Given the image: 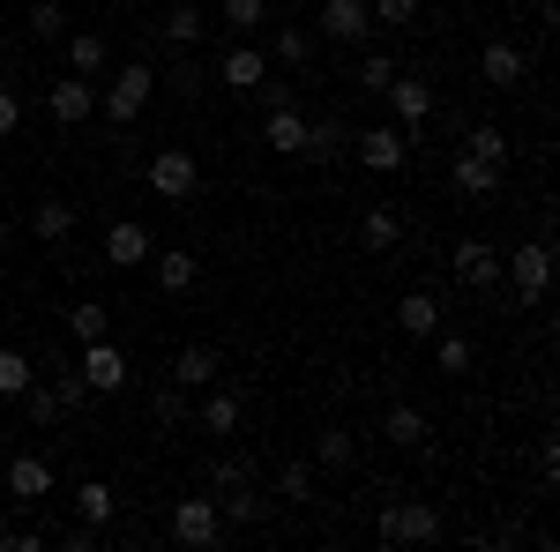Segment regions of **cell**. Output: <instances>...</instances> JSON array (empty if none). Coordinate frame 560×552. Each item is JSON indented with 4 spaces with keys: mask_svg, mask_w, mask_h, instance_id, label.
<instances>
[{
    "mask_svg": "<svg viewBox=\"0 0 560 552\" xmlns=\"http://www.w3.org/2000/svg\"><path fill=\"white\" fill-rule=\"evenodd\" d=\"M150 97H158V68H150V60H120V68H105V120H113V128H128Z\"/></svg>",
    "mask_w": 560,
    "mask_h": 552,
    "instance_id": "obj_1",
    "label": "cell"
},
{
    "mask_svg": "<svg viewBox=\"0 0 560 552\" xmlns=\"http://www.w3.org/2000/svg\"><path fill=\"white\" fill-rule=\"evenodd\" d=\"M441 530H448V522H441L433 501H388L382 522H374L382 545H441Z\"/></svg>",
    "mask_w": 560,
    "mask_h": 552,
    "instance_id": "obj_2",
    "label": "cell"
},
{
    "mask_svg": "<svg viewBox=\"0 0 560 552\" xmlns=\"http://www.w3.org/2000/svg\"><path fill=\"white\" fill-rule=\"evenodd\" d=\"M501 277L516 284L523 306H538V298H546V277H553V239L538 232V239H523L516 255H501Z\"/></svg>",
    "mask_w": 560,
    "mask_h": 552,
    "instance_id": "obj_3",
    "label": "cell"
},
{
    "mask_svg": "<svg viewBox=\"0 0 560 552\" xmlns=\"http://www.w3.org/2000/svg\"><path fill=\"white\" fill-rule=\"evenodd\" d=\"M142 179H150V195H158V202H187V195L202 187V165H195L187 150H158V157L142 165Z\"/></svg>",
    "mask_w": 560,
    "mask_h": 552,
    "instance_id": "obj_4",
    "label": "cell"
},
{
    "mask_svg": "<svg viewBox=\"0 0 560 552\" xmlns=\"http://www.w3.org/2000/svg\"><path fill=\"white\" fill-rule=\"evenodd\" d=\"M217 538H224V515H217L210 493H195V501H179V508H173V545L202 552V545H217Z\"/></svg>",
    "mask_w": 560,
    "mask_h": 552,
    "instance_id": "obj_5",
    "label": "cell"
},
{
    "mask_svg": "<svg viewBox=\"0 0 560 552\" xmlns=\"http://www.w3.org/2000/svg\"><path fill=\"white\" fill-rule=\"evenodd\" d=\"M75 351H83V359H75V374H83L97 396H120V388H128V359H120V343H113V337L75 343Z\"/></svg>",
    "mask_w": 560,
    "mask_h": 552,
    "instance_id": "obj_6",
    "label": "cell"
},
{
    "mask_svg": "<svg viewBox=\"0 0 560 552\" xmlns=\"http://www.w3.org/2000/svg\"><path fill=\"white\" fill-rule=\"evenodd\" d=\"M45 105H52L60 128H83L90 113H97V83H90V75H60V83L45 90Z\"/></svg>",
    "mask_w": 560,
    "mask_h": 552,
    "instance_id": "obj_7",
    "label": "cell"
},
{
    "mask_svg": "<svg viewBox=\"0 0 560 552\" xmlns=\"http://www.w3.org/2000/svg\"><path fill=\"white\" fill-rule=\"evenodd\" d=\"M150 255H158V239H150V224H135V216H120V224L105 232V269H142Z\"/></svg>",
    "mask_w": 560,
    "mask_h": 552,
    "instance_id": "obj_8",
    "label": "cell"
},
{
    "mask_svg": "<svg viewBox=\"0 0 560 552\" xmlns=\"http://www.w3.org/2000/svg\"><path fill=\"white\" fill-rule=\"evenodd\" d=\"M448 269H456V284H471V292H493V284H501V255H493L486 239H456Z\"/></svg>",
    "mask_w": 560,
    "mask_h": 552,
    "instance_id": "obj_9",
    "label": "cell"
},
{
    "mask_svg": "<svg viewBox=\"0 0 560 552\" xmlns=\"http://www.w3.org/2000/svg\"><path fill=\"white\" fill-rule=\"evenodd\" d=\"M195 419H202V433H210V441H232V433H240V419H247V403H240V388H217L210 381Z\"/></svg>",
    "mask_w": 560,
    "mask_h": 552,
    "instance_id": "obj_10",
    "label": "cell"
},
{
    "mask_svg": "<svg viewBox=\"0 0 560 552\" xmlns=\"http://www.w3.org/2000/svg\"><path fill=\"white\" fill-rule=\"evenodd\" d=\"M351 142H359V165L366 172H404V157H411V134H396V128H366Z\"/></svg>",
    "mask_w": 560,
    "mask_h": 552,
    "instance_id": "obj_11",
    "label": "cell"
},
{
    "mask_svg": "<svg viewBox=\"0 0 560 552\" xmlns=\"http://www.w3.org/2000/svg\"><path fill=\"white\" fill-rule=\"evenodd\" d=\"M366 31H374L366 0H322V38H329V45H359Z\"/></svg>",
    "mask_w": 560,
    "mask_h": 552,
    "instance_id": "obj_12",
    "label": "cell"
},
{
    "mask_svg": "<svg viewBox=\"0 0 560 552\" xmlns=\"http://www.w3.org/2000/svg\"><path fill=\"white\" fill-rule=\"evenodd\" d=\"M0 493H8V501H45V493H52V463H45V456H15V463L0 470Z\"/></svg>",
    "mask_w": 560,
    "mask_h": 552,
    "instance_id": "obj_13",
    "label": "cell"
},
{
    "mask_svg": "<svg viewBox=\"0 0 560 552\" xmlns=\"http://www.w3.org/2000/svg\"><path fill=\"white\" fill-rule=\"evenodd\" d=\"M261 75H269V52H255V45H232V52H217V83H224V90H247V97H255Z\"/></svg>",
    "mask_w": 560,
    "mask_h": 552,
    "instance_id": "obj_14",
    "label": "cell"
},
{
    "mask_svg": "<svg viewBox=\"0 0 560 552\" xmlns=\"http://www.w3.org/2000/svg\"><path fill=\"white\" fill-rule=\"evenodd\" d=\"M523 68H530V60H523V45H516V38H493L486 52H478V75H486L493 90H516V83H523Z\"/></svg>",
    "mask_w": 560,
    "mask_h": 552,
    "instance_id": "obj_15",
    "label": "cell"
},
{
    "mask_svg": "<svg viewBox=\"0 0 560 552\" xmlns=\"http://www.w3.org/2000/svg\"><path fill=\"white\" fill-rule=\"evenodd\" d=\"M501 179H509V172L486 165V157H471V150L448 157V187H456V195H501Z\"/></svg>",
    "mask_w": 560,
    "mask_h": 552,
    "instance_id": "obj_16",
    "label": "cell"
},
{
    "mask_svg": "<svg viewBox=\"0 0 560 552\" xmlns=\"http://www.w3.org/2000/svg\"><path fill=\"white\" fill-rule=\"evenodd\" d=\"M261 142H269L277 157H300V142H306L300 105H269V113H261Z\"/></svg>",
    "mask_w": 560,
    "mask_h": 552,
    "instance_id": "obj_17",
    "label": "cell"
},
{
    "mask_svg": "<svg viewBox=\"0 0 560 552\" xmlns=\"http://www.w3.org/2000/svg\"><path fill=\"white\" fill-rule=\"evenodd\" d=\"M217 366H224V359H217V343H179V351H173V381L179 388H210Z\"/></svg>",
    "mask_w": 560,
    "mask_h": 552,
    "instance_id": "obj_18",
    "label": "cell"
},
{
    "mask_svg": "<svg viewBox=\"0 0 560 552\" xmlns=\"http://www.w3.org/2000/svg\"><path fill=\"white\" fill-rule=\"evenodd\" d=\"M382 97L396 105V120H404V128H427V120H433V90H427V83H411V75H396Z\"/></svg>",
    "mask_w": 560,
    "mask_h": 552,
    "instance_id": "obj_19",
    "label": "cell"
},
{
    "mask_svg": "<svg viewBox=\"0 0 560 552\" xmlns=\"http://www.w3.org/2000/svg\"><path fill=\"white\" fill-rule=\"evenodd\" d=\"M396 329L427 343L433 329H441V298H433V292H404V298H396Z\"/></svg>",
    "mask_w": 560,
    "mask_h": 552,
    "instance_id": "obj_20",
    "label": "cell"
},
{
    "mask_svg": "<svg viewBox=\"0 0 560 552\" xmlns=\"http://www.w3.org/2000/svg\"><path fill=\"white\" fill-rule=\"evenodd\" d=\"M68 68H75V75H105V68H113V45H105V31H68Z\"/></svg>",
    "mask_w": 560,
    "mask_h": 552,
    "instance_id": "obj_21",
    "label": "cell"
},
{
    "mask_svg": "<svg viewBox=\"0 0 560 552\" xmlns=\"http://www.w3.org/2000/svg\"><path fill=\"white\" fill-rule=\"evenodd\" d=\"M31 232H38L45 247H60V239L75 232V202H52V195H45V202H31Z\"/></svg>",
    "mask_w": 560,
    "mask_h": 552,
    "instance_id": "obj_22",
    "label": "cell"
},
{
    "mask_svg": "<svg viewBox=\"0 0 560 552\" xmlns=\"http://www.w3.org/2000/svg\"><path fill=\"white\" fill-rule=\"evenodd\" d=\"M158 31H165V45H179V52H187V45H202V31H210V15L179 0V8H165V23H158Z\"/></svg>",
    "mask_w": 560,
    "mask_h": 552,
    "instance_id": "obj_23",
    "label": "cell"
},
{
    "mask_svg": "<svg viewBox=\"0 0 560 552\" xmlns=\"http://www.w3.org/2000/svg\"><path fill=\"white\" fill-rule=\"evenodd\" d=\"M113 508H120V493H113L105 478H90V485H75V515H83L90 530H105V522H113Z\"/></svg>",
    "mask_w": 560,
    "mask_h": 552,
    "instance_id": "obj_24",
    "label": "cell"
},
{
    "mask_svg": "<svg viewBox=\"0 0 560 552\" xmlns=\"http://www.w3.org/2000/svg\"><path fill=\"white\" fill-rule=\"evenodd\" d=\"M195 277H202V261L187 255V247H165L158 255V292H195Z\"/></svg>",
    "mask_w": 560,
    "mask_h": 552,
    "instance_id": "obj_25",
    "label": "cell"
},
{
    "mask_svg": "<svg viewBox=\"0 0 560 552\" xmlns=\"http://www.w3.org/2000/svg\"><path fill=\"white\" fill-rule=\"evenodd\" d=\"M396 239H404V216H396V210H366V216H359V247H374V255H388Z\"/></svg>",
    "mask_w": 560,
    "mask_h": 552,
    "instance_id": "obj_26",
    "label": "cell"
},
{
    "mask_svg": "<svg viewBox=\"0 0 560 552\" xmlns=\"http://www.w3.org/2000/svg\"><path fill=\"white\" fill-rule=\"evenodd\" d=\"M388 441L396 448H427V411L419 403H388Z\"/></svg>",
    "mask_w": 560,
    "mask_h": 552,
    "instance_id": "obj_27",
    "label": "cell"
},
{
    "mask_svg": "<svg viewBox=\"0 0 560 552\" xmlns=\"http://www.w3.org/2000/svg\"><path fill=\"white\" fill-rule=\"evenodd\" d=\"M433 359H441V374H471V337L464 329H433Z\"/></svg>",
    "mask_w": 560,
    "mask_h": 552,
    "instance_id": "obj_28",
    "label": "cell"
},
{
    "mask_svg": "<svg viewBox=\"0 0 560 552\" xmlns=\"http://www.w3.org/2000/svg\"><path fill=\"white\" fill-rule=\"evenodd\" d=\"M345 150V128L337 120H306V142H300V157H314V165H329Z\"/></svg>",
    "mask_w": 560,
    "mask_h": 552,
    "instance_id": "obj_29",
    "label": "cell"
},
{
    "mask_svg": "<svg viewBox=\"0 0 560 552\" xmlns=\"http://www.w3.org/2000/svg\"><path fill=\"white\" fill-rule=\"evenodd\" d=\"M464 150H471V157H486V165H501V172H509V134L493 128V120H478V128L464 134Z\"/></svg>",
    "mask_w": 560,
    "mask_h": 552,
    "instance_id": "obj_30",
    "label": "cell"
},
{
    "mask_svg": "<svg viewBox=\"0 0 560 552\" xmlns=\"http://www.w3.org/2000/svg\"><path fill=\"white\" fill-rule=\"evenodd\" d=\"M105 329H113V314H105L97 298H83V306H68V337H75V343H97Z\"/></svg>",
    "mask_w": 560,
    "mask_h": 552,
    "instance_id": "obj_31",
    "label": "cell"
},
{
    "mask_svg": "<svg viewBox=\"0 0 560 552\" xmlns=\"http://www.w3.org/2000/svg\"><path fill=\"white\" fill-rule=\"evenodd\" d=\"M240 485H255V463L247 456H210V493H240Z\"/></svg>",
    "mask_w": 560,
    "mask_h": 552,
    "instance_id": "obj_32",
    "label": "cell"
},
{
    "mask_svg": "<svg viewBox=\"0 0 560 552\" xmlns=\"http://www.w3.org/2000/svg\"><path fill=\"white\" fill-rule=\"evenodd\" d=\"M210 501H217L224 522H261V515H269V501H255V485H240V493H210Z\"/></svg>",
    "mask_w": 560,
    "mask_h": 552,
    "instance_id": "obj_33",
    "label": "cell"
},
{
    "mask_svg": "<svg viewBox=\"0 0 560 552\" xmlns=\"http://www.w3.org/2000/svg\"><path fill=\"white\" fill-rule=\"evenodd\" d=\"M31 38H38V45L68 38V8H60V0H38V8H31Z\"/></svg>",
    "mask_w": 560,
    "mask_h": 552,
    "instance_id": "obj_34",
    "label": "cell"
},
{
    "mask_svg": "<svg viewBox=\"0 0 560 552\" xmlns=\"http://www.w3.org/2000/svg\"><path fill=\"white\" fill-rule=\"evenodd\" d=\"M314 463H322V470H345V463H351V433H345V425H322V441H314Z\"/></svg>",
    "mask_w": 560,
    "mask_h": 552,
    "instance_id": "obj_35",
    "label": "cell"
},
{
    "mask_svg": "<svg viewBox=\"0 0 560 552\" xmlns=\"http://www.w3.org/2000/svg\"><path fill=\"white\" fill-rule=\"evenodd\" d=\"M277 60H284V68H306V60H314V31L284 23V31H277Z\"/></svg>",
    "mask_w": 560,
    "mask_h": 552,
    "instance_id": "obj_36",
    "label": "cell"
},
{
    "mask_svg": "<svg viewBox=\"0 0 560 552\" xmlns=\"http://www.w3.org/2000/svg\"><path fill=\"white\" fill-rule=\"evenodd\" d=\"M31 381H38V366H31L23 351H0V396H23Z\"/></svg>",
    "mask_w": 560,
    "mask_h": 552,
    "instance_id": "obj_37",
    "label": "cell"
},
{
    "mask_svg": "<svg viewBox=\"0 0 560 552\" xmlns=\"http://www.w3.org/2000/svg\"><path fill=\"white\" fill-rule=\"evenodd\" d=\"M23 411H31V425H52L68 403H60V388H38V381H31V388H23Z\"/></svg>",
    "mask_w": 560,
    "mask_h": 552,
    "instance_id": "obj_38",
    "label": "cell"
},
{
    "mask_svg": "<svg viewBox=\"0 0 560 552\" xmlns=\"http://www.w3.org/2000/svg\"><path fill=\"white\" fill-rule=\"evenodd\" d=\"M158 83H173L179 97H202V83H210V75H202V60H173V68L158 75Z\"/></svg>",
    "mask_w": 560,
    "mask_h": 552,
    "instance_id": "obj_39",
    "label": "cell"
},
{
    "mask_svg": "<svg viewBox=\"0 0 560 552\" xmlns=\"http://www.w3.org/2000/svg\"><path fill=\"white\" fill-rule=\"evenodd\" d=\"M224 23L232 31H261L269 23V0H224Z\"/></svg>",
    "mask_w": 560,
    "mask_h": 552,
    "instance_id": "obj_40",
    "label": "cell"
},
{
    "mask_svg": "<svg viewBox=\"0 0 560 552\" xmlns=\"http://www.w3.org/2000/svg\"><path fill=\"white\" fill-rule=\"evenodd\" d=\"M277 493H284V501H306V493H314V463H284L277 470Z\"/></svg>",
    "mask_w": 560,
    "mask_h": 552,
    "instance_id": "obj_41",
    "label": "cell"
},
{
    "mask_svg": "<svg viewBox=\"0 0 560 552\" xmlns=\"http://www.w3.org/2000/svg\"><path fill=\"white\" fill-rule=\"evenodd\" d=\"M359 83H366V90H388V83H396V60H388V52H366V60H359Z\"/></svg>",
    "mask_w": 560,
    "mask_h": 552,
    "instance_id": "obj_42",
    "label": "cell"
},
{
    "mask_svg": "<svg viewBox=\"0 0 560 552\" xmlns=\"http://www.w3.org/2000/svg\"><path fill=\"white\" fill-rule=\"evenodd\" d=\"M179 419H187V388L165 381V388H158V425H179Z\"/></svg>",
    "mask_w": 560,
    "mask_h": 552,
    "instance_id": "obj_43",
    "label": "cell"
},
{
    "mask_svg": "<svg viewBox=\"0 0 560 552\" xmlns=\"http://www.w3.org/2000/svg\"><path fill=\"white\" fill-rule=\"evenodd\" d=\"M366 15H374V23H411L419 0H366Z\"/></svg>",
    "mask_w": 560,
    "mask_h": 552,
    "instance_id": "obj_44",
    "label": "cell"
},
{
    "mask_svg": "<svg viewBox=\"0 0 560 552\" xmlns=\"http://www.w3.org/2000/svg\"><path fill=\"white\" fill-rule=\"evenodd\" d=\"M15 128H23V97H15V90H0V142H8Z\"/></svg>",
    "mask_w": 560,
    "mask_h": 552,
    "instance_id": "obj_45",
    "label": "cell"
},
{
    "mask_svg": "<svg viewBox=\"0 0 560 552\" xmlns=\"http://www.w3.org/2000/svg\"><path fill=\"white\" fill-rule=\"evenodd\" d=\"M0 247H8V216H0Z\"/></svg>",
    "mask_w": 560,
    "mask_h": 552,
    "instance_id": "obj_46",
    "label": "cell"
}]
</instances>
